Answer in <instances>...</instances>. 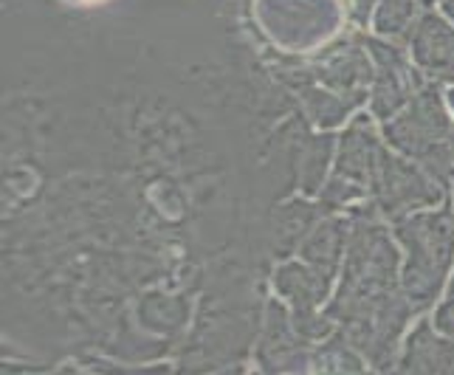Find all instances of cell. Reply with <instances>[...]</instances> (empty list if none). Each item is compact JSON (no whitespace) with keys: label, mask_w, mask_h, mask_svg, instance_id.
I'll use <instances>...</instances> for the list:
<instances>
[{"label":"cell","mask_w":454,"mask_h":375,"mask_svg":"<svg viewBox=\"0 0 454 375\" xmlns=\"http://www.w3.org/2000/svg\"><path fill=\"white\" fill-rule=\"evenodd\" d=\"M412 57L434 80H454V28L432 9H424L415 23Z\"/></svg>","instance_id":"52a82bcc"},{"label":"cell","mask_w":454,"mask_h":375,"mask_svg":"<svg viewBox=\"0 0 454 375\" xmlns=\"http://www.w3.org/2000/svg\"><path fill=\"white\" fill-rule=\"evenodd\" d=\"M446 99H449V105H451V111H454V88H449V97H446Z\"/></svg>","instance_id":"2e32d148"},{"label":"cell","mask_w":454,"mask_h":375,"mask_svg":"<svg viewBox=\"0 0 454 375\" xmlns=\"http://www.w3.org/2000/svg\"><path fill=\"white\" fill-rule=\"evenodd\" d=\"M451 288H454V285H451Z\"/></svg>","instance_id":"e0dca14e"},{"label":"cell","mask_w":454,"mask_h":375,"mask_svg":"<svg viewBox=\"0 0 454 375\" xmlns=\"http://www.w3.org/2000/svg\"><path fill=\"white\" fill-rule=\"evenodd\" d=\"M375 192H379V203L387 215H398L403 209L424 207V203H434L441 198V190L429 184L424 176L403 164L401 159L379 152V167H375Z\"/></svg>","instance_id":"8992f818"},{"label":"cell","mask_w":454,"mask_h":375,"mask_svg":"<svg viewBox=\"0 0 454 375\" xmlns=\"http://www.w3.org/2000/svg\"><path fill=\"white\" fill-rule=\"evenodd\" d=\"M443 9H446V14L454 20V0H443Z\"/></svg>","instance_id":"9a60e30c"},{"label":"cell","mask_w":454,"mask_h":375,"mask_svg":"<svg viewBox=\"0 0 454 375\" xmlns=\"http://www.w3.org/2000/svg\"><path fill=\"white\" fill-rule=\"evenodd\" d=\"M424 0H384L379 14H375V31L381 37L406 43L415 31V12Z\"/></svg>","instance_id":"8fae6325"},{"label":"cell","mask_w":454,"mask_h":375,"mask_svg":"<svg viewBox=\"0 0 454 375\" xmlns=\"http://www.w3.org/2000/svg\"><path fill=\"white\" fill-rule=\"evenodd\" d=\"M341 252V223L331 221L313 231V238L302 246V257L317 269L325 279H331Z\"/></svg>","instance_id":"30bf717a"},{"label":"cell","mask_w":454,"mask_h":375,"mask_svg":"<svg viewBox=\"0 0 454 375\" xmlns=\"http://www.w3.org/2000/svg\"><path fill=\"white\" fill-rule=\"evenodd\" d=\"M437 324H441V331L454 336V302H449L441 314H437Z\"/></svg>","instance_id":"5bb4252c"},{"label":"cell","mask_w":454,"mask_h":375,"mask_svg":"<svg viewBox=\"0 0 454 375\" xmlns=\"http://www.w3.org/2000/svg\"><path fill=\"white\" fill-rule=\"evenodd\" d=\"M252 9L269 40L288 51L317 49L341 23L336 0H254Z\"/></svg>","instance_id":"3957f363"},{"label":"cell","mask_w":454,"mask_h":375,"mask_svg":"<svg viewBox=\"0 0 454 375\" xmlns=\"http://www.w3.org/2000/svg\"><path fill=\"white\" fill-rule=\"evenodd\" d=\"M313 217H317V209L308 207L305 200L288 203V207L279 209L274 217V226H271V252L279 257L288 254L296 246V240L305 234V229L310 226Z\"/></svg>","instance_id":"9c48e42d"},{"label":"cell","mask_w":454,"mask_h":375,"mask_svg":"<svg viewBox=\"0 0 454 375\" xmlns=\"http://www.w3.org/2000/svg\"><path fill=\"white\" fill-rule=\"evenodd\" d=\"M333 150V138L331 136H317V138H305L302 150H300V181L305 192H317L319 181L325 176L327 159H331Z\"/></svg>","instance_id":"7c38bea8"},{"label":"cell","mask_w":454,"mask_h":375,"mask_svg":"<svg viewBox=\"0 0 454 375\" xmlns=\"http://www.w3.org/2000/svg\"><path fill=\"white\" fill-rule=\"evenodd\" d=\"M379 152L381 150H379V145H375L370 119L358 116L353 121V128L344 133L339 169H336L331 186H327L325 195H322L325 207H339V203H350L356 198H364L370 178H375Z\"/></svg>","instance_id":"277c9868"},{"label":"cell","mask_w":454,"mask_h":375,"mask_svg":"<svg viewBox=\"0 0 454 375\" xmlns=\"http://www.w3.org/2000/svg\"><path fill=\"white\" fill-rule=\"evenodd\" d=\"M387 138L403 152L420 159L441 178L454 173V130L437 88H420L410 107L398 119L387 121Z\"/></svg>","instance_id":"6da1fadb"},{"label":"cell","mask_w":454,"mask_h":375,"mask_svg":"<svg viewBox=\"0 0 454 375\" xmlns=\"http://www.w3.org/2000/svg\"><path fill=\"white\" fill-rule=\"evenodd\" d=\"M398 238L410 248L403 285L412 302H429L443 283L454 252V217L449 209L418 215L398 223Z\"/></svg>","instance_id":"7a4b0ae2"},{"label":"cell","mask_w":454,"mask_h":375,"mask_svg":"<svg viewBox=\"0 0 454 375\" xmlns=\"http://www.w3.org/2000/svg\"><path fill=\"white\" fill-rule=\"evenodd\" d=\"M364 45L375 66V85H372V113L389 119L398 113L406 102H412L415 93L424 88L418 82L410 62L403 59L401 49L393 43H381L375 37H364Z\"/></svg>","instance_id":"5b68a950"},{"label":"cell","mask_w":454,"mask_h":375,"mask_svg":"<svg viewBox=\"0 0 454 375\" xmlns=\"http://www.w3.org/2000/svg\"><path fill=\"white\" fill-rule=\"evenodd\" d=\"M277 288L296 305V314L308 319L313 305H317L327 291V279L317 269H305V265L294 262L277 271Z\"/></svg>","instance_id":"ba28073f"},{"label":"cell","mask_w":454,"mask_h":375,"mask_svg":"<svg viewBox=\"0 0 454 375\" xmlns=\"http://www.w3.org/2000/svg\"><path fill=\"white\" fill-rule=\"evenodd\" d=\"M375 6V0H353V18L358 26H367V18Z\"/></svg>","instance_id":"4fadbf2b"}]
</instances>
